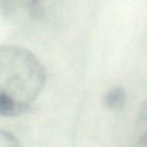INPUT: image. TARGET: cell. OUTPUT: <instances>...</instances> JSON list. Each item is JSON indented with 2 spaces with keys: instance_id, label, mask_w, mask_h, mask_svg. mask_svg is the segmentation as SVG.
I'll list each match as a JSON object with an SVG mask.
<instances>
[{
  "instance_id": "obj_4",
  "label": "cell",
  "mask_w": 147,
  "mask_h": 147,
  "mask_svg": "<svg viewBox=\"0 0 147 147\" xmlns=\"http://www.w3.org/2000/svg\"><path fill=\"white\" fill-rule=\"evenodd\" d=\"M0 147H20V143L14 135L0 129Z\"/></svg>"
},
{
  "instance_id": "obj_3",
  "label": "cell",
  "mask_w": 147,
  "mask_h": 147,
  "mask_svg": "<svg viewBox=\"0 0 147 147\" xmlns=\"http://www.w3.org/2000/svg\"><path fill=\"white\" fill-rule=\"evenodd\" d=\"M127 101L126 92L121 87L110 90L105 96V105L112 111H120L124 108Z\"/></svg>"
},
{
  "instance_id": "obj_1",
  "label": "cell",
  "mask_w": 147,
  "mask_h": 147,
  "mask_svg": "<svg viewBox=\"0 0 147 147\" xmlns=\"http://www.w3.org/2000/svg\"><path fill=\"white\" fill-rule=\"evenodd\" d=\"M47 81L41 61L30 51L0 45V116L25 113L38 98Z\"/></svg>"
},
{
  "instance_id": "obj_2",
  "label": "cell",
  "mask_w": 147,
  "mask_h": 147,
  "mask_svg": "<svg viewBox=\"0 0 147 147\" xmlns=\"http://www.w3.org/2000/svg\"><path fill=\"white\" fill-rule=\"evenodd\" d=\"M129 147H147V113L145 105L139 113L132 142Z\"/></svg>"
}]
</instances>
